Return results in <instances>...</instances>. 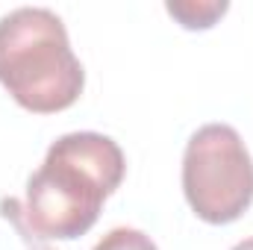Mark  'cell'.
<instances>
[{
  "mask_svg": "<svg viewBox=\"0 0 253 250\" xmlns=\"http://www.w3.org/2000/svg\"><path fill=\"white\" fill-rule=\"evenodd\" d=\"M124 174L126 159L115 138L91 129L65 132L27 180L24 215L42 239L74 242L97 224Z\"/></svg>",
  "mask_w": 253,
  "mask_h": 250,
  "instance_id": "6da1fadb",
  "label": "cell"
},
{
  "mask_svg": "<svg viewBox=\"0 0 253 250\" xmlns=\"http://www.w3.org/2000/svg\"><path fill=\"white\" fill-rule=\"evenodd\" d=\"M0 85L36 115L62 112L80 100L85 71L56 12L21 6L0 18Z\"/></svg>",
  "mask_w": 253,
  "mask_h": 250,
  "instance_id": "7a4b0ae2",
  "label": "cell"
},
{
  "mask_svg": "<svg viewBox=\"0 0 253 250\" xmlns=\"http://www.w3.org/2000/svg\"><path fill=\"white\" fill-rule=\"evenodd\" d=\"M183 191L191 212L206 224H233L253 203V159L239 129L200 126L183 153Z\"/></svg>",
  "mask_w": 253,
  "mask_h": 250,
  "instance_id": "3957f363",
  "label": "cell"
},
{
  "mask_svg": "<svg viewBox=\"0 0 253 250\" xmlns=\"http://www.w3.org/2000/svg\"><path fill=\"white\" fill-rule=\"evenodd\" d=\"M227 0H168L165 12L183 30H209L227 15Z\"/></svg>",
  "mask_w": 253,
  "mask_h": 250,
  "instance_id": "277c9868",
  "label": "cell"
},
{
  "mask_svg": "<svg viewBox=\"0 0 253 250\" xmlns=\"http://www.w3.org/2000/svg\"><path fill=\"white\" fill-rule=\"evenodd\" d=\"M0 215L15 227L18 239L24 242L27 250H53V248H47L44 239L30 227V221H27V215H24V200H18V197H3V200H0Z\"/></svg>",
  "mask_w": 253,
  "mask_h": 250,
  "instance_id": "5b68a950",
  "label": "cell"
},
{
  "mask_svg": "<svg viewBox=\"0 0 253 250\" xmlns=\"http://www.w3.org/2000/svg\"><path fill=\"white\" fill-rule=\"evenodd\" d=\"M91 250H159V248H156V242H153L147 233H141V230L115 227V230H109Z\"/></svg>",
  "mask_w": 253,
  "mask_h": 250,
  "instance_id": "8992f818",
  "label": "cell"
},
{
  "mask_svg": "<svg viewBox=\"0 0 253 250\" xmlns=\"http://www.w3.org/2000/svg\"><path fill=\"white\" fill-rule=\"evenodd\" d=\"M233 250H253V236H251V239H245V242H239Z\"/></svg>",
  "mask_w": 253,
  "mask_h": 250,
  "instance_id": "52a82bcc",
  "label": "cell"
}]
</instances>
